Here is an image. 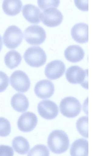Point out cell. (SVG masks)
I'll return each mask as SVG.
<instances>
[{
    "label": "cell",
    "instance_id": "1",
    "mask_svg": "<svg viewBox=\"0 0 105 156\" xmlns=\"http://www.w3.org/2000/svg\"><path fill=\"white\" fill-rule=\"evenodd\" d=\"M47 145L50 151L56 154L66 152L68 149L69 140L66 133L61 130L52 131L48 136Z\"/></svg>",
    "mask_w": 105,
    "mask_h": 156
},
{
    "label": "cell",
    "instance_id": "2",
    "mask_svg": "<svg viewBox=\"0 0 105 156\" xmlns=\"http://www.w3.org/2000/svg\"><path fill=\"white\" fill-rule=\"evenodd\" d=\"M24 58L27 64L34 67H39L45 64L46 55L44 51L39 46H32L25 51Z\"/></svg>",
    "mask_w": 105,
    "mask_h": 156
},
{
    "label": "cell",
    "instance_id": "3",
    "mask_svg": "<svg viewBox=\"0 0 105 156\" xmlns=\"http://www.w3.org/2000/svg\"><path fill=\"white\" fill-rule=\"evenodd\" d=\"M60 111L64 116L73 118L77 116L81 109V105L76 98L69 96L63 99L60 104Z\"/></svg>",
    "mask_w": 105,
    "mask_h": 156
},
{
    "label": "cell",
    "instance_id": "4",
    "mask_svg": "<svg viewBox=\"0 0 105 156\" xmlns=\"http://www.w3.org/2000/svg\"><path fill=\"white\" fill-rule=\"evenodd\" d=\"M66 77L67 81L73 84H80L88 87V69L84 70L78 66L70 67L66 70Z\"/></svg>",
    "mask_w": 105,
    "mask_h": 156
},
{
    "label": "cell",
    "instance_id": "5",
    "mask_svg": "<svg viewBox=\"0 0 105 156\" xmlns=\"http://www.w3.org/2000/svg\"><path fill=\"white\" fill-rule=\"evenodd\" d=\"M23 35L21 29L15 25H11L6 30L3 36L5 45L10 49L17 48L22 41Z\"/></svg>",
    "mask_w": 105,
    "mask_h": 156
},
{
    "label": "cell",
    "instance_id": "6",
    "mask_svg": "<svg viewBox=\"0 0 105 156\" xmlns=\"http://www.w3.org/2000/svg\"><path fill=\"white\" fill-rule=\"evenodd\" d=\"M24 35L25 41L32 45L41 44L46 38V33L44 29L37 25H32L27 27L24 30Z\"/></svg>",
    "mask_w": 105,
    "mask_h": 156
},
{
    "label": "cell",
    "instance_id": "7",
    "mask_svg": "<svg viewBox=\"0 0 105 156\" xmlns=\"http://www.w3.org/2000/svg\"><path fill=\"white\" fill-rule=\"evenodd\" d=\"M10 81L12 87L19 92H26L30 87V82L28 76L22 70L14 72L10 76Z\"/></svg>",
    "mask_w": 105,
    "mask_h": 156
},
{
    "label": "cell",
    "instance_id": "8",
    "mask_svg": "<svg viewBox=\"0 0 105 156\" xmlns=\"http://www.w3.org/2000/svg\"><path fill=\"white\" fill-rule=\"evenodd\" d=\"M40 19L47 26L53 27L59 25L62 21L63 16L56 8L50 7L43 10Z\"/></svg>",
    "mask_w": 105,
    "mask_h": 156
},
{
    "label": "cell",
    "instance_id": "9",
    "mask_svg": "<svg viewBox=\"0 0 105 156\" xmlns=\"http://www.w3.org/2000/svg\"><path fill=\"white\" fill-rule=\"evenodd\" d=\"M37 109L41 116L47 120L55 119L59 113V108L57 105L49 100L40 101L38 105Z\"/></svg>",
    "mask_w": 105,
    "mask_h": 156
},
{
    "label": "cell",
    "instance_id": "10",
    "mask_svg": "<svg viewBox=\"0 0 105 156\" xmlns=\"http://www.w3.org/2000/svg\"><path fill=\"white\" fill-rule=\"evenodd\" d=\"M38 118L33 113L26 112L22 113L19 117L17 122L19 129L24 132L32 131L36 126Z\"/></svg>",
    "mask_w": 105,
    "mask_h": 156
},
{
    "label": "cell",
    "instance_id": "11",
    "mask_svg": "<svg viewBox=\"0 0 105 156\" xmlns=\"http://www.w3.org/2000/svg\"><path fill=\"white\" fill-rule=\"evenodd\" d=\"M66 67L64 62L60 60H56L47 64L45 68V74L50 80L58 79L64 74Z\"/></svg>",
    "mask_w": 105,
    "mask_h": 156
},
{
    "label": "cell",
    "instance_id": "12",
    "mask_svg": "<svg viewBox=\"0 0 105 156\" xmlns=\"http://www.w3.org/2000/svg\"><path fill=\"white\" fill-rule=\"evenodd\" d=\"M34 90L38 98L42 99H47L50 98L54 94L55 87L54 84L50 80H43L36 83Z\"/></svg>",
    "mask_w": 105,
    "mask_h": 156
},
{
    "label": "cell",
    "instance_id": "13",
    "mask_svg": "<svg viewBox=\"0 0 105 156\" xmlns=\"http://www.w3.org/2000/svg\"><path fill=\"white\" fill-rule=\"evenodd\" d=\"M88 24L84 23H79L75 24L71 30L73 39L78 43H83L88 41Z\"/></svg>",
    "mask_w": 105,
    "mask_h": 156
},
{
    "label": "cell",
    "instance_id": "14",
    "mask_svg": "<svg viewBox=\"0 0 105 156\" xmlns=\"http://www.w3.org/2000/svg\"><path fill=\"white\" fill-rule=\"evenodd\" d=\"M22 13L26 20L31 23L37 24L41 21V11L38 7L34 5L27 4L24 5Z\"/></svg>",
    "mask_w": 105,
    "mask_h": 156
},
{
    "label": "cell",
    "instance_id": "15",
    "mask_svg": "<svg viewBox=\"0 0 105 156\" xmlns=\"http://www.w3.org/2000/svg\"><path fill=\"white\" fill-rule=\"evenodd\" d=\"M64 54L66 59L69 61L76 62L83 58L85 52L80 46L74 44L68 46L64 51Z\"/></svg>",
    "mask_w": 105,
    "mask_h": 156
},
{
    "label": "cell",
    "instance_id": "16",
    "mask_svg": "<svg viewBox=\"0 0 105 156\" xmlns=\"http://www.w3.org/2000/svg\"><path fill=\"white\" fill-rule=\"evenodd\" d=\"M88 143L84 138L76 140L72 144L70 149L71 156H88Z\"/></svg>",
    "mask_w": 105,
    "mask_h": 156
},
{
    "label": "cell",
    "instance_id": "17",
    "mask_svg": "<svg viewBox=\"0 0 105 156\" xmlns=\"http://www.w3.org/2000/svg\"><path fill=\"white\" fill-rule=\"evenodd\" d=\"M11 103L15 110L20 112L26 111L29 106L27 98L24 94L21 93H17L12 97Z\"/></svg>",
    "mask_w": 105,
    "mask_h": 156
},
{
    "label": "cell",
    "instance_id": "18",
    "mask_svg": "<svg viewBox=\"0 0 105 156\" xmlns=\"http://www.w3.org/2000/svg\"><path fill=\"white\" fill-rule=\"evenodd\" d=\"M22 3L20 0H4L2 8L7 15L14 16L19 13L21 10Z\"/></svg>",
    "mask_w": 105,
    "mask_h": 156
},
{
    "label": "cell",
    "instance_id": "19",
    "mask_svg": "<svg viewBox=\"0 0 105 156\" xmlns=\"http://www.w3.org/2000/svg\"><path fill=\"white\" fill-rule=\"evenodd\" d=\"M12 144L15 151L21 154H26L30 149L29 142L22 136H18L15 137L12 141Z\"/></svg>",
    "mask_w": 105,
    "mask_h": 156
},
{
    "label": "cell",
    "instance_id": "20",
    "mask_svg": "<svg viewBox=\"0 0 105 156\" xmlns=\"http://www.w3.org/2000/svg\"><path fill=\"white\" fill-rule=\"evenodd\" d=\"M22 57L20 53L15 50L7 53L4 58V62L7 66L11 69L17 67L20 63Z\"/></svg>",
    "mask_w": 105,
    "mask_h": 156
},
{
    "label": "cell",
    "instance_id": "21",
    "mask_svg": "<svg viewBox=\"0 0 105 156\" xmlns=\"http://www.w3.org/2000/svg\"><path fill=\"white\" fill-rule=\"evenodd\" d=\"M76 127L79 133L84 137L88 138V117L80 118L76 122Z\"/></svg>",
    "mask_w": 105,
    "mask_h": 156
},
{
    "label": "cell",
    "instance_id": "22",
    "mask_svg": "<svg viewBox=\"0 0 105 156\" xmlns=\"http://www.w3.org/2000/svg\"><path fill=\"white\" fill-rule=\"evenodd\" d=\"M49 156V151L46 146L43 144H37L30 150L27 156Z\"/></svg>",
    "mask_w": 105,
    "mask_h": 156
},
{
    "label": "cell",
    "instance_id": "23",
    "mask_svg": "<svg viewBox=\"0 0 105 156\" xmlns=\"http://www.w3.org/2000/svg\"><path fill=\"white\" fill-rule=\"evenodd\" d=\"M11 131L9 121L4 117H0V136L5 137L8 136Z\"/></svg>",
    "mask_w": 105,
    "mask_h": 156
},
{
    "label": "cell",
    "instance_id": "24",
    "mask_svg": "<svg viewBox=\"0 0 105 156\" xmlns=\"http://www.w3.org/2000/svg\"><path fill=\"white\" fill-rule=\"evenodd\" d=\"M60 0H38L37 3L39 8L42 10L50 7L56 8L60 3Z\"/></svg>",
    "mask_w": 105,
    "mask_h": 156
},
{
    "label": "cell",
    "instance_id": "25",
    "mask_svg": "<svg viewBox=\"0 0 105 156\" xmlns=\"http://www.w3.org/2000/svg\"><path fill=\"white\" fill-rule=\"evenodd\" d=\"M9 84V78L7 75L0 71V92L5 91Z\"/></svg>",
    "mask_w": 105,
    "mask_h": 156
},
{
    "label": "cell",
    "instance_id": "26",
    "mask_svg": "<svg viewBox=\"0 0 105 156\" xmlns=\"http://www.w3.org/2000/svg\"><path fill=\"white\" fill-rule=\"evenodd\" d=\"M14 153L12 147L8 145H0V156H13Z\"/></svg>",
    "mask_w": 105,
    "mask_h": 156
},
{
    "label": "cell",
    "instance_id": "27",
    "mask_svg": "<svg viewBox=\"0 0 105 156\" xmlns=\"http://www.w3.org/2000/svg\"><path fill=\"white\" fill-rule=\"evenodd\" d=\"M86 1L74 0V2L76 6L79 9L83 11L88 10V1L86 2Z\"/></svg>",
    "mask_w": 105,
    "mask_h": 156
},
{
    "label": "cell",
    "instance_id": "28",
    "mask_svg": "<svg viewBox=\"0 0 105 156\" xmlns=\"http://www.w3.org/2000/svg\"><path fill=\"white\" fill-rule=\"evenodd\" d=\"M2 41L1 36L0 35V52L1 51L2 47Z\"/></svg>",
    "mask_w": 105,
    "mask_h": 156
}]
</instances>
